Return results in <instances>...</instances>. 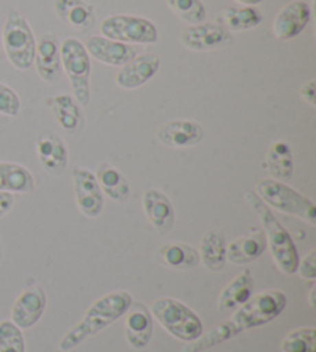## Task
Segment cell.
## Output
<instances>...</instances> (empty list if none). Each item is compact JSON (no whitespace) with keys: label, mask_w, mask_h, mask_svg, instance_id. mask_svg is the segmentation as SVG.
<instances>
[{"label":"cell","mask_w":316,"mask_h":352,"mask_svg":"<svg viewBox=\"0 0 316 352\" xmlns=\"http://www.w3.org/2000/svg\"><path fill=\"white\" fill-rule=\"evenodd\" d=\"M156 260L162 266L176 270L194 269L201 261L198 250L184 243L163 244L156 252Z\"/></svg>","instance_id":"obj_24"},{"label":"cell","mask_w":316,"mask_h":352,"mask_svg":"<svg viewBox=\"0 0 316 352\" xmlns=\"http://www.w3.org/2000/svg\"><path fill=\"white\" fill-rule=\"evenodd\" d=\"M14 206V195L10 192H0V218H3Z\"/></svg>","instance_id":"obj_36"},{"label":"cell","mask_w":316,"mask_h":352,"mask_svg":"<svg viewBox=\"0 0 316 352\" xmlns=\"http://www.w3.org/2000/svg\"><path fill=\"white\" fill-rule=\"evenodd\" d=\"M199 260L213 272L223 270L227 263V241L223 230H210L202 236L199 246Z\"/></svg>","instance_id":"obj_25"},{"label":"cell","mask_w":316,"mask_h":352,"mask_svg":"<svg viewBox=\"0 0 316 352\" xmlns=\"http://www.w3.org/2000/svg\"><path fill=\"white\" fill-rule=\"evenodd\" d=\"M21 113V99L8 85L0 84V115L14 118Z\"/></svg>","instance_id":"obj_33"},{"label":"cell","mask_w":316,"mask_h":352,"mask_svg":"<svg viewBox=\"0 0 316 352\" xmlns=\"http://www.w3.org/2000/svg\"><path fill=\"white\" fill-rule=\"evenodd\" d=\"M100 33L122 43H156L157 28L148 19L137 16H110L100 23Z\"/></svg>","instance_id":"obj_8"},{"label":"cell","mask_w":316,"mask_h":352,"mask_svg":"<svg viewBox=\"0 0 316 352\" xmlns=\"http://www.w3.org/2000/svg\"><path fill=\"white\" fill-rule=\"evenodd\" d=\"M2 45L10 64L17 70H28L34 64L36 39L21 12L11 10L2 28Z\"/></svg>","instance_id":"obj_6"},{"label":"cell","mask_w":316,"mask_h":352,"mask_svg":"<svg viewBox=\"0 0 316 352\" xmlns=\"http://www.w3.org/2000/svg\"><path fill=\"white\" fill-rule=\"evenodd\" d=\"M312 2H315V0H312Z\"/></svg>","instance_id":"obj_40"},{"label":"cell","mask_w":316,"mask_h":352,"mask_svg":"<svg viewBox=\"0 0 316 352\" xmlns=\"http://www.w3.org/2000/svg\"><path fill=\"white\" fill-rule=\"evenodd\" d=\"M74 195L79 210L88 218H98L104 209V193L96 175L84 167L73 168Z\"/></svg>","instance_id":"obj_9"},{"label":"cell","mask_w":316,"mask_h":352,"mask_svg":"<svg viewBox=\"0 0 316 352\" xmlns=\"http://www.w3.org/2000/svg\"><path fill=\"white\" fill-rule=\"evenodd\" d=\"M256 195L267 207L298 217L312 226L316 224V207L313 201L281 181L270 178L261 179L256 184Z\"/></svg>","instance_id":"obj_5"},{"label":"cell","mask_w":316,"mask_h":352,"mask_svg":"<svg viewBox=\"0 0 316 352\" xmlns=\"http://www.w3.org/2000/svg\"><path fill=\"white\" fill-rule=\"evenodd\" d=\"M265 249V236L262 230H251L249 234L238 236L227 244V260L233 264H249L258 260Z\"/></svg>","instance_id":"obj_20"},{"label":"cell","mask_w":316,"mask_h":352,"mask_svg":"<svg viewBox=\"0 0 316 352\" xmlns=\"http://www.w3.org/2000/svg\"><path fill=\"white\" fill-rule=\"evenodd\" d=\"M262 21L261 12L255 6H230L223 14L227 31H245L256 28Z\"/></svg>","instance_id":"obj_29"},{"label":"cell","mask_w":316,"mask_h":352,"mask_svg":"<svg viewBox=\"0 0 316 352\" xmlns=\"http://www.w3.org/2000/svg\"><path fill=\"white\" fill-rule=\"evenodd\" d=\"M296 272H300L302 278H307L312 281L316 278V250L315 249L311 250L304 258L300 260Z\"/></svg>","instance_id":"obj_34"},{"label":"cell","mask_w":316,"mask_h":352,"mask_svg":"<svg viewBox=\"0 0 316 352\" xmlns=\"http://www.w3.org/2000/svg\"><path fill=\"white\" fill-rule=\"evenodd\" d=\"M282 352H316V329L313 326L290 331L281 342Z\"/></svg>","instance_id":"obj_30"},{"label":"cell","mask_w":316,"mask_h":352,"mask_svg":"<svg viewBox=\"0 0 316 352\" xmlns=\"http://www.w3.org/2000/svg\"><path fill=\"white\" fill-rule=\"evenodd\" d=\"M167 5L181 21L187 23L196 25L205 21L207 10L201 0H167Z\"/></svg>","instance_id":"obj_31"},{"label":"cell","mask_w":316,"mask_h":352,"mask_svg":"<svg viewBox=\"0 0 316 352\" xmlns=\"http://www.w3.org/2000/svg\"><path fill=\"white\" fill-rule=\"evenodd\" d=\"M54 11L67 27L76 31L90 30L96 22L94 6L84 0H56Z\"/></svg>","instance_id":"obj_21"},{"label":"cell","mask_w":316,"mask_h":352,"mask_svg":"<svg viewBox=\"0 0 316 352\" xmlns=\"http://www.w3.org/2000/svg\"><path fill=\"white\" fill-rule=\"evenodd\" d=\"M230 41V31H227L223 25L213 22L190 25L181 34L182 45L192 52H213L227 45Z\"/></svg>","instance_id":"obj_10"},{"label":"cell","mask_w":316,"mask_h":352,"mask_svg":"<svg viewBox=\"0 0 316 352\" xmlns=\"http://www.w3.org/2000/svg\"><path fill=\"white\" fill-rule=\"evenodd\" d=\"M34 190V178L27 167L14 162H0V192L30 193Z\"/></svg>","instance_id":"obj_26"},{"label":"cell","mask_w":316,"mask_h":352,"mask_svg":"<svg viewBox=\"0 0 316 352\" xmlns=\"http://www.w3.org/2000/svg\"><path fill=\"white\" fill-rule=\"evenodd\" d=\"M87 53L99 60L100 64L110 67H122L137 54L136 48L104 36H91L85 43Z\"/></svg>","instance_id":"obj_17"},{"label":"cell","mask_w":316,"mask_h":352,"mask_svg":"<svg viewBox=\"0 0 316 352\" xmlns=\"http://www.w3.org/2000/svg\"><path fill=\"white\" fill-rule=\"evenodd\" d=\"M315 292H316V287L315 285L311 287V294H308V303H311L312 307H315Z\"/></svg>","instance_id":"obj_38"},{"label":"cell","mask_w":316,"mask_h":352,"mask_svg":"<svg viewBox=\"0 0 316 352\" xmlns=\"http://www.w3.org/2000/svg\"><path fill=\"white\" fill-rule=\"evenodd\" d=\"M34 65L39 78L45 82L56 84L60 79V43L53 34L42 36V39L36 43Z\"/></svg>","instance_id":"obj_19"},{"label":"cell","mask_w":316,"mask_h":352,"mask_svg":"<svg viewBox=\"0 0 316 352\" xmlns=\"http://www.w3.org/2000/svg\"><path fill=\"white\" fill-rule=\"evenodd\" d=\"M96 179L100 186V190L113 201H125L128 199L131 193V187L121 170L111 164H100L96 170Z\"/></svg>","instance_id":"obj_27"},{"label":"cell","mask_w":316,"mask_h":352,"mask_svg":"<svg viewBox=\"0 0 316 352\" xmlns=\"http://www.w3.org/2000/svg\"><path fill=\"white\" fill-rule=\"evenodd\" d=\"M301 98L311 107H316V79H311L301 87Z\"/></svg>","instance_id":"obj_35"},{"label":"cell","mask_w":316,"mask_h":352,"mask_svg":"<svg viewBox=\"0 0 316 352\" xmlns=\"http://www.w3.org/2000/svg\"><path fill=\"white\" fill-rule=\"evenodd\" d=\"M150 312L157 323L178 340L190 343L204 334V324L198 314L179 300L172 297L157 298L151 305Z\"/></svg>","instance_id":"obj_4"},{"label":"cell","mask_w":316,"mask_h":352,"mask_svg":"<svg viewBox=\"0 0 316 352\" xmlns=\"http://www.w3.org/2000/svg\"><path fill=\"white\" fill-rule=\"evenodd\" d=\"M125 317V338L133 349H144L153 336V316L141 301H133Z\"/></svg>","instance_id":"obj_15"},{"label":"cell","mask_w":316,"mask_h":352,"mask_svg":"<svg viewBox=\"0 0 316 352\" xmlns=\"http://www.w3.org/2000/svg\"><path fill=\"white\" fill-rule=\"evenodd\" d=\"M0 260H2V248H0Z\"/></svg>","instance_id":"obj_39"},{"label":"cell","mask_w":316,"mask_h":352,"mask_svg":"<svg viewBox=\"0 0 316 352\" xmlns=\"http://www.w3.org/2000/svg\"><path fill=\"white\" fill-rule=\"evenodd\" d=\"M236 2L242 6H256L258 3H261L262 0H236Z\"/></svg>","instance_id":"obj_37"},{"label":"cell","mask_w":316,"mask_h":352,"mask_svg":"<svg viewBox=\"0 0 316 352\" xmlns=\"http://www.w3.org/2000/svg\"><path fill=\"white\" fill-rule=\"evenodd\" d=\"M133 303V297L125 291L105 294L88 307L84 318L60 338L59 349L69 352L80 346L87 338L99 334L111 323L121 318Z\"/></svg>","instance_id":"obj_2"},{"label":"cell","mask_w":316,"mask_h":352,"mask_svg":"<svg viewBox=\"0 0 316 352\" xmlns=\"http://www.w3.org/2000/svg\"><path fill=\"white\" fill-rule=\"evenodd\" d=\"M36 153L43 170L52 176H60L68 166V150L59 135L53 130H41L36 141Z\"/></svg>","instance_id":"obj_11"},{"label":"cell","mask_w":316,"mask_h":352,"mask_svg":"<svg viewBox=\"0 0 316 352\" xmlns=\"http://www.w3.org/2000/svg\"><path fill=\"white\" fill-rule=\"evenodd\" d=\"M245 201H247L249 206L258 213L259 219H261L265 243H267V248L271 256H273L278 269L282 270L286 275L296 274L300 255L292 236L284 229V226L278 221L273 212L270 210V207L265 206L255 192L245 193Z\"/></svg>","instance_id":"obj_3"},{"label":"cell","mask_w":316,"mask_h":352,"mask_svg":"<svg viewBox=\"0 0 316 352\" xmlns=\"http://www.w3.org/2000/svg\"><path fill=\"white\" fill-rule=\"evenodd\" d=\"M287 306L286 294L276 289L262 291L251 295L249 301H245L241 307L233 314V317L219 323L216 328L202 334L198 340L190 342L182 352H202L223 344L230 338L242 334L259 326L269 324L276 317H280Z\"/></svg>","instance_id":"obj_1"},{"label":"cell","mask_w":316,"mask_h":352,"mask_svg":"<svg viewBox=\"0 0 316 352\" xmlns=\"http://www.w3.org/2000/svg\"><path fill=\"white\" fill-rule=\"evenodd\" d=\"M255 289V281L250 269H244L227 285L218 298V307L221 311L233 309L249 301Z\"/></svg>","instance_id":"obj_23"},{"label":"cell","mask_w":316,"mask_h":352,"mask_svg":"<svg viewBox=\"0 0 316 352\" xmlns=\"http://www.w3.org/2000/svg\"><path fill=\"white\" fill-rule=\"evenodd\" d=\"M0 352H25L22 329L11 320L0 322Z\"/></svg>","instance_id":"obj_32"},{"label":"cell","mask_w":316,"mask_h":352,"mask_svg":"<svg viewBox=\"0 0 316 352\" xmlns=\"http://www.w3.org/2000/svg\"><path fill=\"white\" fill-rule=\"evenodd\" d=\"M47 105L52 110L56 121L60 127L69 135H76L84 129V115H82V107L78 100L69 94H60V96L49 98Z\"/></svg>","instance_id":"obj_22"},{"label":"cell","mask_w":316,"mask_h":352,"mask_svg":"<svg viewBox=\"0 0 316 352\" xmlns=\"http://www.w3.org/2000/svg\"><path fill=\"white\" fill-rule=\"evenodd\" d=\"M60 64L73 88L74 99L80 107L90 104L91 60L85 45L74 37H67L60 43Z\"/></svg>","instance_id":"obj_7"},{"label":"cell","mask_w":316,"mask_h":352,"mask_svg":"<svg viewBox=\"0 0 316 352\" xmlns=\"http://www.w3.org/2000/svg\"><path fill=\"white\" fill-rule=\"evenodd\" d=\"M204 135V129H202L201 124L196 121H188V119H178V121L163 124L157 130L156 138L166 147L188 148L199 144Z\"/></svg>","instance_id":"obj_16"},{"label":"cell","mask_w":316,"mask_h":352,"mask_svg":"<svg viewBox=\"0 0 316 352\" xmlns=\"http://www.w3.org/2000/svg\"><path fill=\"white\" fill-rule=\"evenodd\" d=\"M264 167L271 173L276 181H286L293 176V153L287 142L276 141L270 146L265 155Z\"/></svg>","instance_id":"obj_28"},{"label":"cell","mask_w":316,"mask_h":352,"mask_svg":"<svg viewBox=\"0 0 316 352\" xmlns=\"http://www.w3.org/2000/svg\"><path fill=\"white\" fill-rule=\"evenodd\" d=\"M161 59L153 53L135 56L130 62L121 67L116 74V84L124 90H135L142 87L159 72Z\"/></svg>","instance_id":"obj_14"},{"label":"cell","mask_w":316,"mask_h":352,"mask_svg":"<svg viewBox=\"0 0 316 352\" xmlns=\"http://www.w3.org/2000/svg\"><path fill=\"white\" fill-rule=\"evenodd\" d=\"M312 8L304 0L287 3L273 21V34L280 41H290L300 36L311 22Z\"/></svg>","instance_id":"obj_13"},{"label":"cell","mask_w":316,"mask_h":352,"mask_svg":"<svg viewBox=\"0 0 316 352\" xmlns=\"http://www.w3.org/2000/svg\"><path fill=\"white\" fill-rule=\"evenodd\" d=\"M47 309V295L41 286H31L16 298L11 309V322L21 329H30Z\"/></svg>","instance_id":"obj_12"},{"label":"cell","mask_w":316,"mask_h":352,"mask_svg":"<svg viewBox=\"0 0 316 352\" xmlns=\"http://www.w3.org/2000/svg\"><path fill=\"white\" fill-rule=\"evenodd\" d=\"M142 209L157 234L166 235L173 229L174 207L166 193L157 188H148L142 197Z\"/></svg>","instance_id":"obj_18"}]
</instances>
